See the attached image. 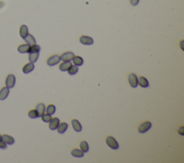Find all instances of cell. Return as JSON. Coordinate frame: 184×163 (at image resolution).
Returning <instances> with one entry per match:
<instances>
[{
    "instance_id": "6da1fadb",
    "label": "cell",
    "mask_w": 184,
    "mask_h": 163,
    "mask_svg": "<svg viewBox=\"0 0 184 163\" xmlns=\"http://www.w3.org/2000/svg\"><path fill=\"white\" fill-rule=\"evenodd\" d=\"M105 142H106L108 147H109L111 149H112V150H117L119 148V147H120L117 141L112 136H106Z\"/></svg>"
},
{
    "instance_id": "d4e9b609",
    "label": "cell",
    "mask_w": 184,
    "mask_h": 163,
    "mask_svg": "<svg viewBox=\"0 0 184 163\" xmlns=\"http://www.w3.org/2000/svg\"><path fill=\"white\" fill-rule=\"evenodd\" d=\"M79 146L81 151L84 152V153L87 152L88 151V143H87V142H86V141H82V142L80 143Z\"/></svg>"
},
{
    "instance_id": "f1b7e54d",
    "label": "cell",
    "mask_w": 184,
    "mask_h": 163,
    "mask_svg": "<svg viewBox=\"0 0 184 163\" xmlns=\"http://www.w3.org/2000/svg\"><path fill=\"white\" fill-rule=\"evenodd\" d=\"M7 144L2 139H0V149L5 150V149H7Z\"/></svg>"
},
{
    "instance_id": "277c9868",
    "label": "cell",
    "mask_w": 184,
    "mask_h": 163,
    "mask_svg": "<svg viewBox=\"0 0 184 163\" xmlns=\"http://www.w3.org/2000/svg\"><path fill=\"white\" fill-rule=\"evenodd\" d=\"M60 58L58 55H53L50 56L47 60V64L49 66H54L57 65L60 62Z\"/></svg>"
},
{
    "instance_id": "9a60e30c",
    "label": "cell",
    "mask_w": 184,
    "mask_h": 163,
    "mask_svg": "<svg viewBox=\"0 0 184 163\" xmlns=\"http://www.w3.org/2000/svg\"><path fill=\"white\" fill-rule=\"evenodd\" d=\"M138 78V84L142 88H147L149 86V82L144 76H139Z\"/></svg>"
},
{
    "instance_id": "603a6c76",
    "label": "cell",
    "mask_w": 184,
    "mask_h": 163,
    "mask_svg": "<svg viewBox=\"0 0 184 163\" xmlns=\"http://www.w3.org/2000/svg\"><path fill=\"white\" fill-rule=\"evenodd\" d=\"M67 71L69 75H75V74H77V72L78 71V68L76 65H72Z\"/></svg>"
},
{
    "instance_id": "ac0fdd59",
    "label": "cell",
    "mask_w": 184,
    "mask_h": 163,
    "mask_svg": "<svg viewBox=\"0 0 184 163\" xmlns=\"http://www.w3.org/2000/svg\"><path fill=\"white\" fill-rule=\"evenodd\" d=\"M24 40L25 41L26 43L28 44L29 45H34V44H36L35 38L30 34H28L26 36L25 38H24Z\"/></svg>"
},
{
    "instance_id": "ba28073f",
    "label": "cell",
    "mask_w": 184,
    "mask_h": 163,
    "mask_svg": "<svg viewBox=\"0 0 184 163\" xmlns=\"http://www.w3.org/2000/svg\"><path fill=\"white\" fill-rule=\"evenodd\" d=\"M59 124H60V120H59L58 118H57V117L52 118L50 121H49L50 129H51V130H56V129H57Z\"/></svg>"
},
{
    "instance_id": "30bf717a",
    "label": "cell",
    "mask_w": 184,
    "mask_h": 163,
    "mask_svg": "<svg viewBox=\"0 0 184 163\" xmlns=\"http://www.w3.org/2000/svg\"><path fill=\"white\" fill-rule=\"evenodd\" d=\"M71 124L73 127V129L77 132H79L82 130V126H81V123L76 119H73L71 120Z\"/></svg>"
},
{
    "instance_id": "83f0119b",
    "label": "cell",
    "mask_w": 184,
    "mask_h": 163,
    "mask_svg": "<svg viewBox=\"0 0 184 163\" xmlns=\"http://www.w3.org/2000/svg\"><path fill=\"white\" fill-rule=\"evenodd\" d=\"M41 118H42V120L44 121V122H49L51 120L52 117H51V115L49 114H45L44 113L42 116H41Z\"/></svg>"
},
{
    "instance_id": "4316f807",
    "label": "cell",
    "mask_w": 184,
    "mask_h": 163,
    "mask_svg": "<svg viewBox=\"0 0 184 163\" xmlns=\"http://www.w3.org/2000/svg\"><path fill=\"white\" fill-rule=\"evenodd\" d=\"M28 117L31 119H36L39 117V115L36 109H31L28 111Z\"/></svg>"
},
{
    "instance_id": "5bb4252c",
    "label": "cell",
    "mask_w": 184,
    "mask_h": 163,
    "mask_svg": "<svg viewBox=\"0 0 184 163\" xmlns=\"http://www.w3.org/2000/svg\"><path fill=\"white\" fill-rule=\"evenodd\" d=\"M30 45L28 44H22L20 45L17 48V51L20 53H28L29 50H30Z\"/></svg>"
},
{
    "instance_id": "f546056e",
    "label": "cell",
    "mask_w": 184,
    "mask_h": 163,
    "mask_svg": "<svg viewBox=\"0 0 184 163\" xmlns=\"http://www.w3.org/2000/svg\"><path fill=\"white\" fill-rule=\"evenodd\" d=\"M139 0H130V4L132 6H137L139 4Z\"/></svg>"
},
{
    "instance_id": "9c48e42d",
    "label": "cell",
    "mask_w": 184,
    "mask_h": 163,
    "mask_svg": "<svg viewBox=\"0 0 184 163\" xmlns=\"http://www.w3.org/2000/svg\"><path fill=\"white\" fill-rule=\"evenodd\" d=\"M9 93V88L7 86L3 87L0 89V100L3 101L7 98Z\"/></svg>"
},
{
    "instance_id": "1f68e13d",
    "label": "cell",
    "mask_w": 184,
    "mask_h": 163,
    "mask_svg": "<svg viewBox=\"0 0 184 163\" xmlns=\"http://www.w3.org/2000/svg\"><path fill=\"white\" fill-rule=\"evenodd\" d=\"M2 139V135H0V139Z\"/></svg>"
},
{
    "instance_id": "3957f363",
    "label": "cell",
    "mask_w": 184,
    "mask_h": 163,
    "mask_svg": "<svg viewBox=\"0 0 184 163\" xmlns=\"http://www.w3.org/2000/svg\"><path fill=\"white\" fill-rule=\"evenodd\" d=\"M151 122H150V121H144V122H142V124L139 126V127H138V132H139V133H145V132H147V131L151 128Z\"/></svg>"
},
{
    "instance_id": "4dcf8cb0",
    "label": "cell",
    "mask_w": 184,
    "mask_h": 163,
    "mask_svg": "<svg viewBox=\"0 0 184 163\" xmlns=\"http://www.w3.org/2000/svg\"><path fill=\"white\" fill-rule=\"evenodd\" d=\"M178 133L181 135H183V127H181L178 129Z\"/></svg>"
},
{
    "instance_id": "2e32d148",
    "label": "cell",
    "mask_w": 184,
    "mask_h": 163,
    "mask_svg": "<svg viewBox=\"0 0 184 163\" xmlns=\"http://www.w3.org/2000/svg\"><path fill=\"white\" fill-rule=\"evenodd\" d=\"M68 127V125L66 122L65 121H63V122L60 123L57 128L58 132L60 134H63L66 130H67Z\"/></svg>"
},
{
    "instance_id": "8992f818",
    "label": "cell",
    "mask_w": 184,
    "mask_h": 163,
    "mask_svg": "<svg viewBox=\"0 0 184 163\" xmlns=\"http://www.w3.org/2000/svg\"><path fill=\"white\" fill-rule=\"evenodd\" d=\"M79 41L81 44L85 45H91L94 43L93 38L86 35H82L80 37Z\"/></svg>"
},
{
    "instance_id": "52a82bcc",
    "label": "cell",
    "mask_w": 184,
    "mask_h": 163,
    "mask_svg": "<svg viewBox=\"0 0 184 163\" xmlns=\"http://www.w3.org/2000/svg\"><path fill=\"white\" fill-rule=\"evenodd\" d=\"M75 56L74 53L73 52H70V51H68V52H63L61 56H60V60H63V61H70L72 60V59L73 58V57Z\"/></svg>"
},
{
    "instance_id": "ffe728a7",
    "label": "cell",
    "mask_w": 184,
    "mask_h": 163,
    "mask_svg": "<svg viewBox=\"0 0 184 163\" xmlns=\"http://www.w3.org/2000/svg\"><path fill=\"white\" fill-rule=\"evenodd\" d=\"M71 66L72 64L70 61H63V63L59 66V69L61 71H67Z\"/></svg>"
},
{
    "instance_id": "7402d4cb",
    "label": "cell",
    "mask_w": 184,
    "mask_h": 163,
    "mask_svg": "<svg viewBox=\"0 0 184 163\" xmlns=\"http://www.w3.org/2000/svg\"><path fill=\"white\" fill-rule=\"evenodd\" d=\"M72 60H73L74 65H76V66H82L83 63H84V60H83V58L78 56H74L73 58L72 59Z\"/></svg>"
},
{
    "instance_id": "7a4b0ae2",
    "label": "cell",
    "mask_w": 184,
    "mask_h": 163,
    "mask_svg": "<svg viewBox=\"0 0 184 163\" xmlns=\"http://www.w3.org/2000/svg\"><path fill=\"white\" fill-rule=\"evenodd\" d=\"M15 82H16V78H15V75L10 74L7 75L6 80H5V85L7 88H14L15 85Z\"/></svg>"
},
{
    "instance_id": "44dd1931",
    "label": "cell",
    "mask_w": 184,
    "mask_h": 163,
    "mask_svg": "<svg viewBox=\"0 0 184 163\" xmlns=\"http://www.w3.org/2000/svg\"><path fill=\"white\" fill-rule=\"evenodd\" d=\"M70 154L75 157H82L84 155V152L81 151V150H78V149H73V150H72L71 152H70Z\"/></svg>"
},
{
    "instance_id": "4fadbf2b",
    "label": "cell",
    "mask_w": 184,
    "mask_h": 163,
    "mask_svg": "<svg viewBox=\"0 0 184 163\" xmlns=\"http://www.w3.org/2000/svg\"><path fill=\"white\" fill-rule=\"evenodd\" d=\"M29 34L28 27L25 25H22L20 27V35L23 39H24L26 36Z\"/></svg>"
},
{
    "instance_id": "484cf974",
    "label": "cell",
    "mask_w": 184,
    "mask_h": 163,
    "mask_svg": "<svg viewBox=\"0 0 184 163\" xmlns=\"http://www.w3.org/2000/svg\"><path fill=\"white\" fill-rule=\"evenodd\" d=\"M56 106H54L53 104H49L46 108V112L48 114H50V115H52L56 112Z\"/></svg>"
},
{
    "instance_id": "5b68a950",
    "label": "cell",
    "mask_w": 184,
    "mask_h": 163,
    "mask_svg": "<svg viewBox=\"0 0 184 163\" xmlns=\"http://www.w3.org/2000/svg\"><path fill=\"white\" fill-rule=\"evenodd\" d=\"M128 81L129 83H130V86L132 87V88H136L138 85V76H137L135 74H133V73H132V74H130L129 75Z\"/></svg>"
},
{
    "instance_id": "d6986e66",
    "label": "cell",
    "mask_w": 184,
    "mask_h": 163,
    "mask_svg": "<svg viewBox=\"0 0 184 163\" xmlns=\"http://www.w3.org/2000/svg\"><path fill=\"white\" fill-rule=\"evenodd\" d=\"M39 52H30V53H29V61L33 63L37 62L38 58H39Z\"/></svg>"
},
{
    "instance_id": "cb8c5ba5",
    "label": "cell",
    "mask_w": 184,
    "mask_h": 163,
    "mask_svg": "<svg viewBox=\"0 0 184 163\" xmlns=\"http://www.w3.org/2000/svg\"><path fill=\"white\" fill-rule=\"evenodd\" d=\"M40 51H41L40 45H37V44H34L33 45H30L28 53H30V52H40Z\"/></svg>"
},
{
    "instance_id": "e0dca14e",
    "label": "cell",
    "mask_w": 184,
    "mask_h": 163,
    "mask_svg": "<svg viewBox=\"0 0 184 163\" xmlns=\"http://www.w3.org/2000/svg\"><path fill=\"white\" fill-rule=\"evenodd\" d=\"M36 111H38L39 117H41L45 111V106L44 103H40L36 106Z\"/></svg>"
},
{
    "instance_id": "7c38bea8",
    "label": "cell",
    "mask_w": 184,
    "mask_h": 163,
    "mask_svg": "<svg viewBox=\"0 0 184 163\" xmlns=\"http://www.w3.org/2000/svg\"><path fill=\"white\" fill-rule=\"evenodd\" d=\"M2 139L7 144H9V145H12V144H13L15 143V139L12 136L6 135V134L2 135Z\"/></svg>"
},
{
    "instance_id": "8fae6325",
    "label": "cell",
    "mask_w": 184,
    "mask_h": 163,
    "mask_svg": "<svg viewBox=\"0 0 184 163\" xmlns=\"http://www.w3.org/2000/svg\"><path fill=\"white\" fill-rule=\"evenodd\" d=\"M34 68H35L34 63L30 62V63H27V64H25L24 66H23V72L24 73V74H29V73H30V72L33 71V70H34Z\"/></svg>"
}]
</instances>
